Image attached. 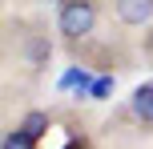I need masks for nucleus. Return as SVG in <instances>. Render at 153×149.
Listing matches in <instances>:
<instances>
[{
	"mask_svg": "<svg viewBox=\"0 0 153 149\" xmlns=\"http://www.w3.org/2000/svg\"><path fill=\"white\" fill-rule=\"evenodd\" d=\"M97 28V0H61L56 12V32L65 40H85Z\"/></svg>",
	"mask_w": 153,
	"mask_h": 149,
	"instance_id": "1",
	"label": "nucleus"
},
{
	"mask_svg": "<svg viewBox=\"0 0 153 149\" xmlns=\"http://www.w3.org/2000/svg\"><path fill=\"white\" fill-rule=\"evenodd\" d=\"M117 20L129 24V28H145L153 20V0H117Z\"/></svg>",
	"mask_w": 153,
	"mask_h": 149,
	"instance_id": "2",
	"label": "nucleus"
},
{
	"mask_svg": "<svg viewBox=\"0 0 153 149\" xmlns=\"http://www.w3.org/2000/svg\"><path fill=\"white\" fill-rule=\"evenodd\" d=\"M48 61H53V44H48V36L32 32V36L24 40V64H28V69L36 73V69H45Z\"/></svg>",
	"mask_w": 153,
	"mask_h": 149,
	"instance_id": "3",
	"label": "nucleus"
},
{
	"mask_svg": "<svg viewBox=\"0 0 153 149\" xmlns=\"http://www.w3.org/2000/svg\"><path fill=\"white\" fill-rule=\"evenodd\" d=\"M129 113L141 121V125H153V85H137L133 89V97H129Z\"/></svg>",
	"mask_w": 153,
	"mask_h": 149,
	"instance_id": "4",
	"label": "nucleus"
},
{
	"mask_svg": "<svg viewBox=\"0 0 153 149\" xmlns=\"http://www.w3.org/2000/svg\"><path fill=\"white\" fill-rule=\"evenodd\" d=\"M48 125H53V121H48V113H40V109L24 113V121H20V129H24V133L32 137V141H40V137L48 133Z\"/></svg>",
	"mask_w": 153,
	"mask_h": 149,
	"instance_id": "5",
	"label": "nucleus"
},
{
	"mask_svg": "<svg viewBox=\"0 0 153 149\" xmlns=\"http://www.w3.org/2000/svg\"><path fill=\"white\" fill-rule=\"evenodd\" d=\"M0 149H36V141H32V137L24 133L20 125H16V129H8V133H4V141H0Z\"/></svg>",
	"mask_w": 153,
	"mask_h": 149,
	"instance_id": "6",
	"label": "nucleus"
},
{
	"mask_svg": "<svg viewBox=\"0 0 153 149\" xmlns=\"http://www.w3.org/2000/svg\"><path fill=\"white\" fill-rule=\"evenodd\" d=\"M109 93H113V77H97L93 81V97H97V101H105Z\"/></svg>",
	"mask_w": 153,
	"mask_h": 149,
	"instance_id": "7",
	"label": "nucleus"
}]
</instances>
